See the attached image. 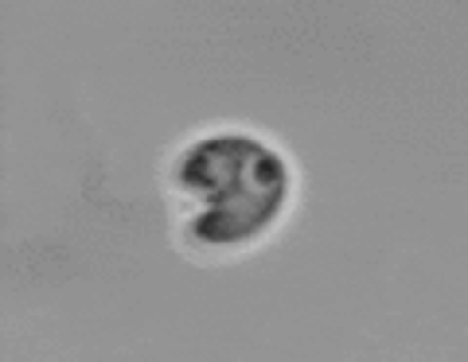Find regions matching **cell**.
I'll return each mask as SVG.
<instances>
[{"mask_svg":"<svg viewBox=\"0 0 468 362\" xmlns=\"http://www.w3.org/2000/svg\"><path fill=\"white\" fill-rule=\"evenodd\" d=\"M172 187L184 199L187 234L203 245L254 242L285 207L289 171L250 137L196 140L172 171Z\"/></svg>","mask_w":468,"mask_h":362,"instance_id":"1","label":"cell"}]
</instances>
